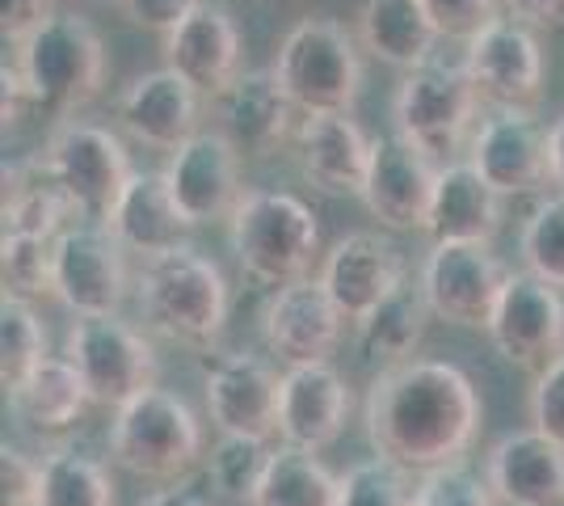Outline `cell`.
I'll list each match as a JSON object with an SVG mask.
<instances>
[{"instance_id":"obj_5","label":"cell","mask_w":564,"mask_h":506,"mask_svg":"<svg viewBox=\"0 0 564 506\" xmlns=\"http://www.w3.org/2000/svg\"><path fill=\"white\" fill-rule=\"evenodd\" d=\"M34 110L43 115H72L101 94L106 80V47L101 34L76 13H51L22 47H13Z\"/></svg>"},{"instance_id":"obj_19","label":"cell","mask_w":564,"mask_h":506,"mask_svg":"<svg viewBox=\"0 0 564 506\" xmlns=\"http://www.w3.org/2000/svg\"><path fill=\"white\" fill-rule=\"evenodd\" d=\"M350 388L333 363L286 367L279 388V439L304 452H325L346 431Z\"/></svg>"},{"instance_id":"obj_32","label":"cell","mask_w":564,"mask_h":506,"mask_svg":"<svg viewBox=\"0 0 564 506\" xmlns=\"http://www.w3.org/2000/svg\"><path fill=\"white\" fill-rule=\"evenodd\" d=\"M337 494L341 477H333L316 452L279 443L249 506H337Z\"/></svg>"},{"instance_id":"obj_6","label":"cell","mask_w":564,"mask_h":506,"mask_svg":"<svg viewBox=\"0 0 564 506\" xmlns=\"http://www.w3.org/2000/svg\"><path fill=\"white\" fill-rule=\"evenodd\" d=\"M110 456L135 477L173 485L203 456V422L186 406V397L152 385L115 410Z\"/></svg>"},{"instance_id":"obj_12","label":"cell","mask_w":564,"mask_h":506,"mask_svg":"<svg viewBox=\"0 0 564 506\" xmlns=\"http://www.w3.org/2000/svg\"><path fill=\"white\" fill-rule=\"evenodd\" d=\"M489 342L506 363L540 376L564 355V295L561 288L518 270L506 279L501 300L489 316Z\"/></svg>"},{"instance_id":"obj_38","label":"cell","mask_w":564,"mask_h":506,"mask_svg":"<svg viewBox=\"0 0 564 506\" xmlns=\"http://www.w3.org/2000/svg\"><path fill=\"white\" fill-rule=\"evenodd\" d=\"M413 473H404L400 464L383 456H367L346 469L341 477V494L337 506H413V489L409 485Z\"/></svg>"},{"instance_id":"obj_13","label":"cell","mask_w":564,"mask_h":506,"mask_svg":"<svg viewBox=\"0 0 564 506\" xmlns=\"http://www.w3.org/2000/svg\"><path fill=\"white\" fill-rule=\"evenodd\" d=\"M468 165L494 186L501 198L540 191L552 182L547 169V127L522 106H494L471 131Z\"/></svg>"},{"instance_id":"obj_40","label":"cell","mask_w":564,"mask_h":506,"mask_svg":"<svg viewBox=\"0 0 564 506\" xmlns=\"http://www.w3.org/2000/svg\"><path fill=\"white\" fill-rule=\"evenodd\" d=\"M501 0H422L425 18L434 22L438 39H476L489 22H497Z\"/></svg>"},{"instance_id":"obj_42","label":"cell","mask_w":564,"mask_h":506,"mask_svg":"<svg viewBox=\"0 0 564 506\" xmlns=\"http://www.w3.org/2000/svg\"><path fill=\"white\" fill-rule=\"evenodd\" d=\"M43 489V464L25 456L22 448H0V506H39Z\"/></svg>"},{"instance_id":"obj_49","label":"cell","mask_w":564,"mask_h":506,"mask_svg":"<svg viewBox=\"0 0 564 506\" xmlns=\"http://www.w3.org/2000/svg\"><path fill=\"white\" fill-rule=\"evenodd\" d=\"M94 4H127V0H94Z\"/></svg>"},{"instance_id":"obj_3","label":"cell","mask_w":564,"mask_h":506,"mask_svg":"<svg viewBox=\"0 0 564 506\" xmlns=\"http://www.w3.org/2000/svg\"><path fill=\"white\" fill-rule=\"evenodd\" d=\"M228 241L249 279L286 288L295 279H307L321 254V228L312 207L295 194L245 191L228 219Z\"/></svg>"},{"instance_id":"obj_34","label":"cell","mask_w":564,"mask_h":506,"mask_svg":"<svg viewBox=\"0 0 564 506\" xmlns=\"http://www.w3.org/2000/svg\"><path fill=\"white\" fill-rule=\"evenodd\" d=\"M47 359V325L39 321L30 300H0V385L13 397Z\"/></svg>"},{"instance_id":"obj_36","label":"cell","mask_w":564,"mask_h":506,"mask_svg":"<svg viewBox=\"0 0 564 506\" xmlns=\"http://www.w3.org/2000/svg\"><path fill=\"white\" fill-rule=\"evenodd\" d=\"M0 283H4V295L30 300V304L39 295H55V241L4 233V241H0Z\"/></svg>"},{"instance_id":"obj_15","label":"cell","mask_w":564,"mask_h":506,"mask_svg":"<svg viewBox=\"0 0 564 506\" xmlns=\"http://www.w3.org/2000/svg\"><path fill=\"white\" fill-rule=\"evenodd\" d=\"M346 316L333 304L321 279H295L286 288H274L265 313H261V337L270 355H279L286 367L307 363H329V355L341 342Z\"/></svg>"},{"instance_id":"obj_41","label":"cell","mask_w":564,"mask_h":506,"mask_svg":"<svg viewBox=\"0 0 564 506\" xmlns=\"http://www.w3.org/2000/svg\"><path fill=\"white\" fill-rule=\"evenodd\" d=\"M527 413H531L535 431L564 448V355L535 376L531 397H527Z\"/></svg>"},{"instance_id":"obj_23","label":"cell","mask_w":564,"mask_h":506,"mask_svg":"<svg viewBox=\"0 0 564 506\" xmlns=\"http://www.w3.org/2000/svg\"><path fill=\"white\" fill-rule=\"evenodd\" d=\"M165 68L186 76L203 97H219L240 76V30L224 4L203 0L173 34H165Z\"/></svg>"},{"instance_id":"obj_46","label":"cell","mask_w":564,"mask_h":506,"mask_svg":"<svg viewBox=\"0 0 564 506\" xmlns=\"http://www.w3.org/2000/svg\"><path fill=\"white\" fill-rule=\"evenodd\" d=\"M510 9V18L527 25H564V0H501Z\"/></svg>"},{"instance_id":"obj_11","label":"cell","mask_w":564,"mask_h":506,"mask_svg":"<svg viewBox=\"0 0 564 506\" xmlns=\"http://www.w3.org/2000/svg\"><path fill=\"white\" fill-rule=\"evenodd\" d=\"M127 249L106 224L80 219L55 237V300L72 316H118L131 291Z\"/></svg>"},{"instance_id":"obj_48","label":"cell","mask_w":564,"mask_h":506,"mask_svg":"<svg viewBox=\"0 0 564 506\" xmlns=\"http://www.w3.org/2000/svg\"><path fill=\"white\" fill-rule=\"evenodd\" d=\"M547 169H552L556 194H564V115L547 127Z\"/></svg>"},{"instance_id":"obj_28","label":"cell","mask_w":564,"mask_h":506,"mask_svg":"<svg viewBox=\"0 0 564 506\" xmlns=\"http://www.w3.org/2000/svg\"><path fill=\"white\" fill-rule=\"evenodd\" d=\"M0 216H4V233L18 237H43L55 241L68 228L80 224V207L76 198L64 191V182L51 173V165L39 161H18L4 165V198H0Z\"/></svg>"},{"instance_id":"obj_43","label":"cell","mask_w":564,"mask_h":506,"mask_svg":"<svg viewBox=\"0 0 564 506\" xmlns=\"http://www.w3.org/2000/svg\"><path fill=\"white\" fill-rule=\"evenodd\" d=\"M198 4H203V0H127L122 9H127V18H131L135 25H143V30L173 34Z\"/></svg>"},{"instance_id":"obj_39","label":"cell","mask_w":564,"mask_h":506,"mask_svg":"<svg viewBox=\"0 0 564 506\" xmlns=\"http://www.w3.org/2000/svg\"><path fill=\"white\" fill-rule=\"evenodd\" d=\"M413 506H501L489 489L485 473H476L468 464H447L422 473V482L413 489Z\"/></svg>"},{"instance_id":"obj_14","label":"cell","mask_w":564,"mask_h":506,"mask_svg":"<svg viewBox=\"0 0 564 506\" xmlns=\"http://www.w3.org/2000/svg\"><path fill=\"white\" fill-rule=\"evenodd\" d=\"M464 68L485 101L531 110L543 94V47L535 39V25L518 18L489 22L476 39H468Z\"/></svg>"},{"instance_id":"obj_30","label":"cell","mask_w":564,"mask_h":506,"mask_svg":"<svg viewBox=\"0 0 564 506\" xmlns=\"http://www.w3.org/2000/svg\"><path fill=\"white\" fill-rule=\"evenodd\" d=\"M430 316L434 313H430V304H425L422 288H413V283L404 279L388 300H379L376 309L354 325V330H358V346H362L367 359L383 363V367L413 359L417 342L425 337Z\"/></svg>"},{"instance_id":"obj_1","label":"cell","mask_w":564,"mask_h":506,"mask_svg":"<svg viewBox=\"0 0 564 506\" xmlns=\"http://www.w3.org/2000/svg\"><path fill=\"white\" fill-rule=\"evenodd\" d=\"M480 392L447 359H404L383 367L362 401V427L376 456L404 473L464 464L480 434Z\"/></svg>"},{"instance_id":"obj_9","label":"cell","mask_w":564,"mask_h":506,"mask_svg":"<svg viewBox=\"0 0 564 506\" xmlns=\"http://www.w3.org/2000/svg\"><path fill=\"white\" fill-rule=\"evenodd\" d=\"M43 161L51 165V173L64 182V191L76 198L80 216L106 224L110 212L118 207V198L131 182V157L127 144L118 140L110 127L85 119H64L47 136Z\"/></svg>"},{"instance_id":"obj_44","label":"cell","mask_w":564,"mask_h":506,"mask_svg":"<svg viewBox=\"0 0 564 506\" xmlns=\"http://www.w3.org/2000/svg\"><path fill=\"white\" fill-rule=\"evenodd\" d=\"M51 18V0H0V34L4 43L22 47L25 39Z\"/></svg>"},{"instance_id":"obj_2","label":"cell","mask_w":564,"mask_h":506,"mask_svg":"<svg viewBox=\"0 0 564 506\" xmlns=\"http://www.w3.org/2000/svg\"><path fill=\"white\" fill-rule=\"evenodd\" d=\"M135 300H140L143 321L182 346L215 342L224 334L228 309H232L224 270L194 245H177L161 258L143 262L135 279Z\"/></svg>"},{"instance_id":"obj_45","label":"cell","mask_w":564,"mask_h":506,"mask_svg":"<svg viewBox=\"0 0 564 506\" xmlns=\"http://www.w3.org/2000/svg\"><path fill=\"white\" fill-rule=\"evenodd\" d=\"M0 110H4V127H13V122H22L25 110H34V97H30V85H25L22 68H18V60L13 55H4V68H0Z\"/></svg>"},{"instance_id":"obj_8","label":"cell","mask_w":564,"mask_h":506,"mask_svg":"<svg viewBox=\"0 0 564 506\" xmlns=\"http://www.w3.org/2000/svg\"><path fill=\"white\" fill-rule=\"evenodd\" d=\"M64 355L101 410H122L143 388H152L156 376L152 342L122 316H76L64 337Z\"/></svg>"},{"instance_id":"obj_47","label":"cell","mask_w":564,"mask_h":506,"mask_svg":"<svg viewBox=\"0 0 564 506\" xmlns=\"http://www.w3.org/2000/svg\"><path fill=\"white\" fill-rule=\"evenodd\" d=\"M143 506H212V498L203 489H194L189 482H173L165 489H156Z\"/></svg>"},{"instance_id":"obj_24","label":"cell","mask_w":564,"mask_h":506,"mask_svg":"<svg viewBox=\"0 0 564 506\" xmlns=\"http://www.w3.org/2000/svg\"><path fill=\"white\" fill-rule=\"evenodd\" d=\"M316 279L325 283L341 316L358 325L379 300H388L404 283V262L392 245L379 241L376 233H350L325 254V266Z\"/></svg>"},{"instance_id":"obj_4","label":"cell","mask_w":564,"mask_h":506,"mask_svg":"<svg viewBox=\"0 0 564 506\" xmlns=\"http://www.w3.org/2000/svg\"><path fill=\"white\" fill-rule=\"evenodd\" d=\"M270 68L300 115H350L362 89L358 43L333 18H304L291 25Z\"/></svg>"},{"instance_id":"obj_17","label":"cell","mask_w":564,"mask_h":506,"mask_svg":"<svg viewBox=\"0 0 564 506\" xmlns=\"http://www.w3.org/2000/svg\"><path fill=\"white\" fill-rule=\"evenodd\" d=\"M165 177L189 224L232 219L236 203L245 198V186H240V148L219 127L198 131L177 152H169Z\"/></svg>"},{"instance_id":"obj_21","label":"cell","mask_w":564,"mask_h":506,"mask_svg":"<svg viewBox=\"0 0 564 506\" xmlns=\"http://www.w3.org/2000/svg\"><path fill=\"white\" fill-rule=\"evenodd\" d=\"M295 161L300 173L325 194H358L371 173L376 140L350 115H304L295 122Z\"/></svg>"},{"instance_id":"obj_20","label":"cell","mask_w":564,"mask_h":506,"mask_svg":"<svg viewBox=\"0 0 564 506\" xmlns=\"http://www.w3.org/2000/svg\"><path fill=\"white\" fill-rule=\"evenodd\" d=\"M198 106H203V94L186 76H177L173 68H156V73H140L122 89L118 122L143 148L177 152L189 136H198Z\"/></svg>"},{"instance_id":"obj_10","label":"cell","mask_w":564,"mask_h":506,"mask_svg":"<svg viewBox=\"0 0 564 506\" xmlns=\"http://www.w3.org/2000/svg\"><path fill=\"white\" fill-rule=\"evenodd\" d=\"M510 270L489 245L476 241H434L422 262V288L430 313L459 330H489L501 288Z\"/></svg>"},{"instance_id":"obj_27","label":"cell","mask_w":564,"mask_h":506,"mask_svg":"<svg viewBox=\"0 0 564 506\" xmlns=\"http://www.w3.org/2000/svg\"><path fill=\"white\" fill-rule=\"evenodd\" d=\"M501 194L468 165V161H447L438 169V186L430 203V224L425 237L434 241H476L489 245L501 233Z\"/></svg>"},{"instance_id":"obj_25","label":"cell","mask_w":564,"mask_h":506,"mask_svg":"<svg viewBox=\"0 0 564 506\" xmlns=\"http://www.w3.org/2000/svg\"><path fill=\"white\" fill-rule=\"evenodd\" d=\"M106 228L122 241V249H131V254H140L143 262H152L169 249L186 245V233L194 224H189L182 203L169 191L165 169H135L122 198H118V207L106 219Z\"/></svg>"},{"instance_id":"obj_29","label":"cell","mask_w":564,"mask_h":506,"mask_svg":"<svg viewBox=\"0 0 564 506\" xmlns=\"http://www.w3.org/2000/svg\"><path fill=\"white\" fill-rule=\"evenodd\" d=\"M358 43L362 51H371L379 64L413 73V68L430 64L438 30L425 18L422 0H362Z\"/></svg>"},{"instance_id":"obj_37","label":"cell","mask_w":564,"mask_h":506,"mask_svg":"<svg viewBox=\"0 0 564 506\" xmlns=\"http://www.w3.org/2000/svg\"><path fill=\"white\" fill-rule=\"evenodd\" d=\"M265 464H270V448L261 439L219 434V443L212 448V460H207V473H212V485L224 498L253 503L261 477H265Z\"/></svg>"},{"instance_id":"obj_7","label":"cell","mask_w":564,"mask_h":506,"mask_svg":"<svg viewBox=\"0 0 564 506\" xmlns=\"http://www.w3.org/2000/svg\"><path fill=\"white\" fill-rule=\"evenodd\" d=\"M480 106V89L471 85L464 64H438L430 60L422 68L404 73L392 97V122L397 136L422 148L425 157H455L471 131Z\"/></svg>"},{"instance_id":"obj_33","label":"cell","mask_w":564,"mask_h":506,"mask_svg":"<svg viewBox=\"0 0 564 506\" xmlns=\"http://www.w3.org/2000/svg\"><path fill=\"white\" fill-rule=\"evenodd\" d=\"M39 506H115V477L89 452L55 448L43 460Z\"/></svg>"},{"instance_id":"obj_26","label":"cell","mask_w":564,"mask_h":506,"mask_svg":"<svg viewBox=\"0 0 564 506\" xmlns=\"http://www.w3.org/2000/svg\"><path fill=\"white\" fill-rule=\"evenodd\" d=\"M215 101H219V131L240 152H270L286 136H295L291 127L295 101L279 85L274 68L240 73Z\"/></svg>"},{"instance_id":"obj_35","label":"cell","mask_w":564,"mask_h":506,"mask_svg":"<svg viewBox=\"0 0 564 506\" xmlns=\"http://www.w3.org/2000/svg\"><path fill=\"white\" fill-rule=\"evenodd\" d=\"M518 254L535 279L564 291V194H547L535 203L518 233Z\"/></svg>"},{"instance_id":"obj_16","label":"cell","mask_w":564,"mask_h":506,"mask_svg":"<svg viewBox=\"0 0 564 506\" xmlns=\"http://www.w3.org/2000/svg\"><path fill=\"white\" fill-rule=\"evenodd\" d=\"M438 169L443 165H434V157H425L409 140L379 136L371 148V173L362 186L367 212L392 233H425Z\"/></svg>"},{"instance_id":"obj_31","label":"cell","mask_w":564,"mask_h":506,"mask_svg":"<svg viewBox=\"0 0 564 506\" xmlns=\"http://www.w3.org/2000/svg\"><path fill=\"white\" fill-rule=\"evenodd\" d=\"M9 406L22 413L34 431H68L94 401H89V388L68 363V355H47L39 363V372L9 397Z\"/></svg>"},{"instance_id":"obj_22","label":"cell","mask_w":564,"mask_h":506,"mask_svg":"<svg viewBox=\"0 0 564 506\" xmlns=\"http://www.w3.org/2000/svg\"><path fill=\"white\" fill-rule=\"evenodd\" d=\"M485 482L501 506H564V448L535 427L501 434L485 456Z\"/></svg>"},{"instance_id":"obj_18","label":"cell","mask_w":564,"mask_h":506,"mask_svg":"<svg viewBox=\"0 0 564 506\" xmlns=\"http://www.w3.org/2000/svg\"><path fill=\"white\" fill-rule=\"evenodd\" d=\"M279 388L282 376L249 351L224 355L207 367V413L219 434H245V439H270L279 434Z\"/></svg>"}]
</instances>
